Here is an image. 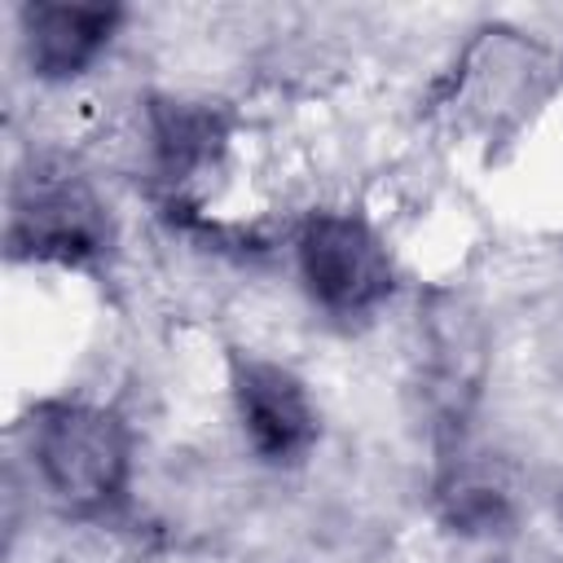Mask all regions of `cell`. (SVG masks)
Returning <instances> with one entry per match:
<instances>
[{
	"label": "cell",
	"mask_w": 563,
	"mask_h": 563,
	"mask_svg": "<svg viewBox=\"0 0 563 563\" xmlns=\"http://www.w3.org/2000/svg\"><path fill=\"white\" fill-rule=\"evenodd\" d=\"M31 488L70 523H114L136 488V427L101 396L57 391L22 418Z\"/></svg>",
	"instance_id": "cell-1"
},
{
	"label": "cell",
	"mask_w": 563,
	"mask_h": 563,
	"mask_svg": "<svg viewBox=\"0 0 563 563\" xmlns=\"http://www.w3.org/2000/svg\"><path fill=\"white\" fill-rule=\"evenodd\" d=\"M290 273L303 303L330 325H369L400 295V260L383 224L361 207H312L290 233Z\"/></svg>",
	"instance_id": "cell-2"
},
{
	"label": "cell",
	"mask_w": 563,
	"mask_h": 563,
	"mask_svg": "<svg viewBox=\"0 0 563 563\" xmlns=\"http://www.w3.org/2000/svg\"><path fill=\"white\" fill-rule=\"evenodd\" d=\"M119 246V220L92 176H84L70 158H31L9 189L4 251L13 264L92 273L110 264Z\"/></svg>",
	"instance_id": "cell-3"
},
{
	"label": "cell",
	"mask_w": 563,
	"mask_h": 563,
	"mask_svg": "<svg viewBox=\"0 0 563 563\" xmlns=\"http://www.w3.org/2000/svg\"><path fill=\"white\" fill-rule=\"evenodd\" d=\"M224 396L242 449L268 471H299L321 449L325 418L312 383L282 356L229 347Z\"/></svg>",
	"instance_id": "cell-4"
},
{
	"label": "cell",
	"mask_w": 563,
	"mask_h": 563,
	"mask_svg": "<svg viewBox=\"0 0 563 563\" xmlns=\"http://www.w3.org/2000/svg\"><path fill=\"white\" fill-rule=\"evenodd\" d=\"M238 119L224 101L194 92L141 97V154L145 172L172 207H189L194 194L224 167Z\"/></svg>",
	"instance_id": "cell-5"
},
{
	"label": "cell",
	"mask_w": 563,
	"mask_h": 563,
	"mask_svg": "<svg viewBox=\"0 0 563 563\" xmlns=\"http://www.w3.org/2000/svg\"><path fill=\"white\" fill-rule=\"evenodd\" d=\"M13 22L26 75L40 88H75L110 57L132 9L119 0H26Z\"/></svg>",
	"instance_id": "cell-6"
},
{
	"label": "cell",
	"mask_w": 563,
	"mask_h": 563,
	"mask_svg": "<svg viewBox=\"0 0 563 563\" xmlns=\"http://www.w3.org/2000/svg\"><path fill=\"white\" fill-rule=\"evenodd\" d=\"M431 515L462 541H493L515 528L519 501L493 457L471 453L462 449V440H453L431 475Z\"/></svg>",
	"instance_id": "cell-7"
}]
</instances>
